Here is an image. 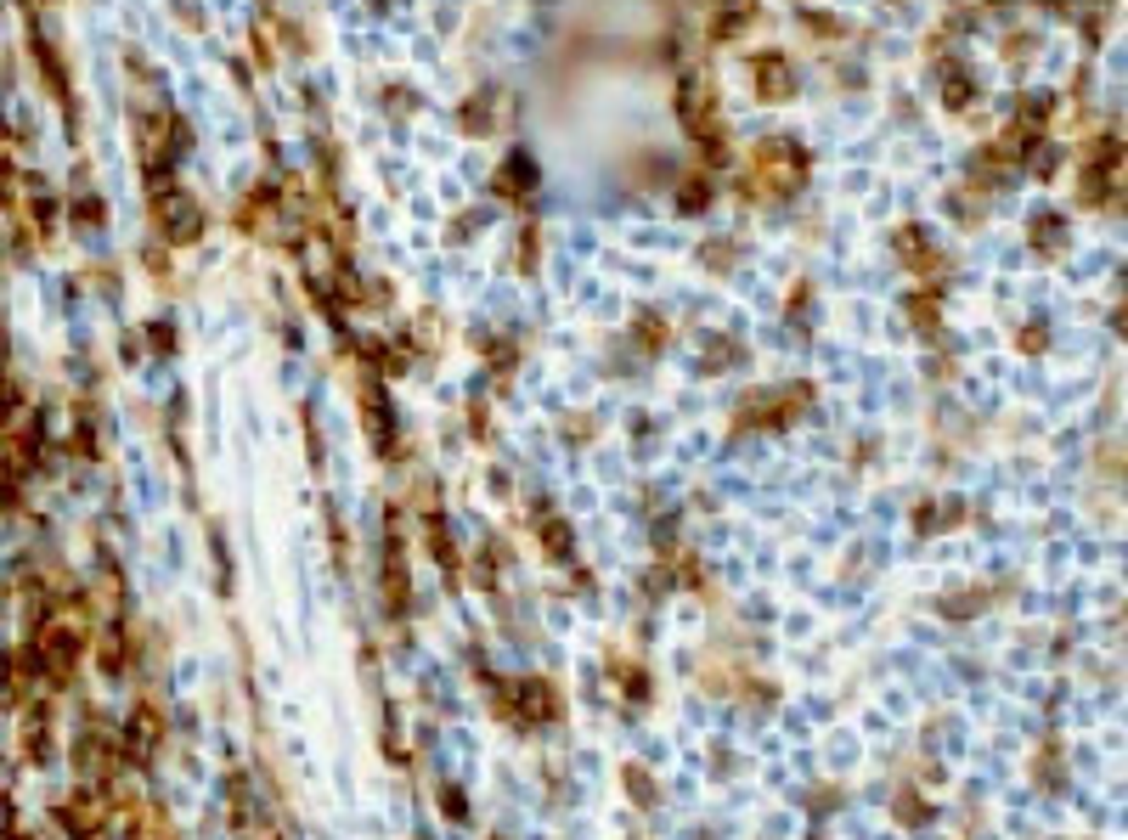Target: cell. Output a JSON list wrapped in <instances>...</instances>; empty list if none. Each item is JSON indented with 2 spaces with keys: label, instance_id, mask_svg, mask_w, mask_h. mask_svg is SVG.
I'll list each match as a JSON object with an SVG mask.
<instances>
[{
  "label": "cell",
  "instance_id": "6da1fadb",
  "mask_svg": "<svg viewBox=\"0 0 1128 840\" xmlns=\"http://www.w3.org/2000/svg\"><path fill=\"white\" fill-rule=\"evenodd\" d=\"M750 175H756V186H768V192H795L802 175H807V153L795 142H761L756 158H750Z\"/></svg>",
  "mask_w": 1128,
  "mask_h": 840
},
{
  "label": "cell",
  "instance_id": "3957f363",
  "mask_svg": "<svg viewBox=\"0 0 1128 840\" xmlns=\"http://www.w3.org/2000/svg\"><path fill=\"white\" fill-rule=\"evenodd\" d=\"M756 90H761V96H773V102L795 90V74L784 69V57H761V62H756Z\"/></svg>",
  "mask_w": 1128,
  "mask_h": 840
},
{
  "label": "cell",
  "instance_id": "277c9868",
  "mask_svg": "<svg viewBox=\"0 0 1128 840\" xmlns=\"http://www.w3.org/2000/svg\"><path fill=\"white\" fill-rule=\"evenodd\" d=\"M1060 231H1067V226H1060V215L1033 220V238H1044V249H1055V243H1060Z\"/></svg>",
  "mask_w": 1128,
  "mask_h": 840
},
{
  "label": "cell",
  "instance_id": "7a4b0ae2",
  "mask_svg": "<svg viewBox=\"0 0 1128 840\" xmlns=\"http://www.w3.org/2000/svg\"><path fill=\"white\" fill-rule=\"evenodd\" d=\"M153 209H158V220H164V226H170V238H176V243H192V238H197V226H204V215H197V204H192L186 192H164V186H158Z\"/></svg>",
  "mask_w": 1128,
  "mask_h": 840
},
{
  "label": "cell",
  "instance_id": "5b68a950",
  "mask_svg": "<svg viewBox=\"0 0 1128 840\" xmlns=\"http://www.w3.org/2000/svg\"><path fill=\"white\" fill-rule=\"evenodd\" d=\"M942 96H948V102H959V108H965V102H971V80H965V74L942 80Z\"/></svg>",
  "mask_w": 1128,
  "mask_h": 840
}]
</instances>
